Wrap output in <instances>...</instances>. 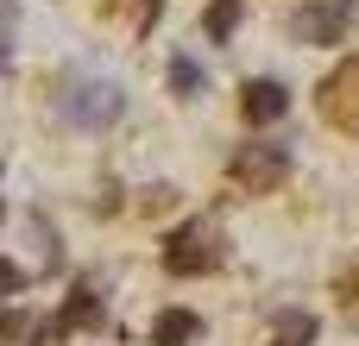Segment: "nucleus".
<instances>
[{"mask_svg": "<svg viewBox=\"0 0 359 346\" xmlns=\"http://www.w3.org/2000/svg\"><path fill=\"white\" fill-rule=\"evenodd\" d=\"M170 95H202V63H189V57H170Z\"/></svg>", "mask_w": 359, "mask_h": 346, "instance_id": "11", "label": "nucleus"}, {"mask_svg": "<svg viewBox=\"0 0 359 346\" xmlns=\"http://www.w3.org/2000/svg\"><path fill=\"white\" fill-rule=\"evenodd\" d=\"M151 13H158V0H139V19H145V25H151Z\"/></svg>", "mask_w": 359, "mask_h": 346, "instance_id": "16", "label": "nucleus"}, {"mask_svg": "<svg viewBox=\"0 0 359 346\" xmlns=\"http://www.w3.org/2000/svg\"><path fill=\"white\" fill-rule=\"evenodd\" d=\"M284 107H290V88H284V82H271V76H252V82L240 88V113H246L252 126L284 120Z\"/></svg>", "mask_w": 359, "mask_h": 346, "instance_id": "6", "label": "nucleus"}, {"mask_svg": "<svg viewBox=\"0 0 359 346\" xmlns=\"http://www.w3.org/2000/svg\"><path fill=\"white\" fill-rule=\"evenodd\" d=\"M196 334H202V315L196 309H164L151 321V346H189Z\"/></svg>", "mask_w": 359, "mask_h": 346, "instance_id": "7", "label": "nucleus"}, {"mask_svg": "<svg viewBox=\"0 0 359 346\" xmlns=\"http://www.w3.org/2000/svg\"><path fill=\"white\" fill-rule=\"evenodd\" d=\"M6 57H13V50H6V38H0V69H6Z\"/></svg>", "mask_w": 359, "mask_h": 346, "instance_id": "17", "label": "nucleus"}, {"mask_svg": "<svg viewBox=\"0 0 359 346\" xmlns=\"http://www.w3.org/2000/svg\"><path fill=\"white\" fill-rule=\"evenodd\" d=\"M334 296H341L347 321H359V271H341V277H334Z\"/></svg>", "mask_w": 359, "mask_h": 346, "instance_id": "13", "label": "nucleus"}, {"mask_svg": "<svg viewBox=\"0 0 359 346\" xmlns=\"http://www.w3.org/2000/svg\"><path fill=\"white\" fill-rule=\"evenodd\" d=\"M69 328H101V296L88 284H76L69 303H63V315H57V334H69Z\"/></svg>", "mask_w": 359, "mask_h": 346, "instance_id": "8", "label": "nucleus"}, {"mask_svg": "<svg viewBox=\"0 0 359 346\" xmlns=\"http://www.w3.org/2000/svg\"><path fill=\"white\" fill-rule=\"evenodd\" d=\"M221 258H227V246H221V227L208 214L202 221H183L164 240V271L170 277H208V271H221Z\"/></svg>", "mask_w": 359, "mask_h": 346, "instance_id": "1", "label": "nucleus"}, {"mask_svg": "<svg viewBox=\"0 0 359 346\" xmlns=\"http://www.w3.org/2000/svg\"><path fill=\"white\" fill-rule=\"evenodd\" d=\"M233 25H240V0H215V6H208V19H202V32H208L215 44H227V38H233Z\"/></svg>", "mask_w": 359, "mask_h": 346, "instance_id": "9", "label": "nucleus"}, {"mask_svg": "<svg viewBox=\"0 0 359 346\" xmlns=\"http://www.w3.org/2000/svg\"><path fill=\"white\" fill-rule=\"evenodd\" d=\"M284 177H290V151L284 145L252 139V145H233V158H227V183L246 189V195H271Z\"/></svg>", "mask_w": 359, "mask_h": 346, "instance_id": "2", "label": "nucleus"}, {"mask_svg": "<svg viewBox=\"0 0 359 346\" xmlns=\"http://www.w3.org/2000/svg\"><path fill=\"white\" fill-rule=\"evenodd\" d=\"M170 208H177V189H170V183L139 189V214H170Z\"/></svg>", "mask_w": 359, "mask_h": 346, "instance_id": "12", "label": "nucleus"}, {"mask_svg": "<svg viewBox=\"0 0 359 346\" xmlns=\"http://www.w3.org/2000/svg\"><path fill=\"white\" fill-rule=\"evenodd\" d=\"M0 214H6V202H0Z\"/></svg>", "mask_w": 359, "mask_h": 346, "instance_id": "18", "label": "nucleus"}, {"mask_svg": "<svg viewBox=\"0 0 359 346\" xmlns=\"http://www.w3.org/2000/svg\"><path fill=\"white\" fill-rule=\"evenodd\" d=\"M25 334H32V315H25V309H0V346L25 340Z\"/></svg>", "mask_w": 359, "mask_h": 346, "instance_id": "14", "label": "nucleus"}, {"mask_svg": "<svg viewBox=\"0 0 359 346\" xmlns=\"http://www.w3.org/2000/svg\"><path fill=\"white\" fill-rule=\"evenodd\" d=\"M309 340H316V315L290 309V315L278 321V340H271V346H309Z\"/></svg>", "mask_w": 359, "mask_h": 346, "instance_id": "10", "label": "nucleus"}, {"mask_svg": "<svg viewBox=\"0 0 359 346\" xmlns=\"http://www.w3.org/2000/svg\"><path fill=\"white\" fill-rule=\"evenodd\" d=\"M316 107H322V120H328V126L359 132V57L334 63V76H328V82H322V95H316Z\"/></svg>", "mask_w": 359, "mask_h": 346, "instance_id": "5", "label": "nucleus"}, {"mask_svg": "<svg viewBox=\"0 0 359 346\" xmlns=\"http://www.w3.org/2000/svg\"><path fill=\"white\" fill-rule=\"evenodd\" d=\"M353 19H359L353 0H309V6L290 13V38L297 44H341L353 32Z\"/></svg>", "mask_w": 359, "mask_h": 346, "instance_id": "3", "label": "nucleus"}, {"mask_svg": "<svg viewBox=\"0 0 359 346\" xmlns=\"http://www.w3.org/2000/svg\"><path fill=\"white\" fill-rule=\"evenodd\" d=\"M19 290H25V271L13 258H0V296H19Z\"/></svg>", "mask_w": 359, "mask_h": 346, "instance_id": "15", "label": "nucleus"}, {"mask_svg": "<svg viewBox=\"0 0 359 346\" xmlns=\"http://www.w3.org/2000/svg\"><path fill=\"white\" fill-rule=\"evenodd\" d=\"M63 113H69L76 126L101 132V126H114V120L126 113V95H120V82H76V88L63 95Z\"/></svg>", "mask_w": 359, "mask_h": 346, "instance_id": "4", "label": "nucleus"}]
</instances>
